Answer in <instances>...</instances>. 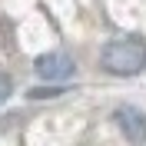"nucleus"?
<instances>
[{
    "label": "nucleus",
    "mask_w": 146,
    "mask_h": 146,
    "mask_svg": "<svg viewBox=\"0 0 146 146\" xmlns=\"http://www.w3.org/2000/svg\"><path fill=\"white\" fill-rule=\"evenodd\" d=\"M10 90H13L10 76H3V73H0V103H3V100H10Z\"/></svg>",
    "instance_id": "20e7f679"
},
{
    "label": "nucleus",
    "mask_w": 146,
    "mask_h": 146,
    "mask_svg": "<svg viewBox=\"0 0 146 146\" xmlns=\"http://www.w3.org/2000/svg\"><path fill=\"white\" fill-rule=\"evenodd\" d=\"M33 70L40 80H50V83H60V80H70L76 73V63L73 56L63 53V50H53V53H40L33 60Z\"/></svg>",
    "instance_id": "f03ea898"
},
{
    "label": "nucleus",
    "mask_w": 146,
    "mask_h": 146,
    "mask_svg": "<svg viewBox=\"0 0 146 146\" xmlns=\"http://www.w3.org/2000/svg\"><path fill=\"white\" fill-rule=\"evenodd\" d=\"M100 63L106 73L113 76H136L139 70H146V43L143 40H133V36H123V40H110L103 46Z\"/></svg>",
    "instance_id": "f257e3e1"
},
{
    "label": "nucleus",
    "mask_w": 146,
    "mask_h": 146,
    "mask_svg": "<svg viewBox=\"0 0 146 146\" xmlns=\"http://www.w3.org/2000/svg\"><path fill=\"white\" fill-rule=\"evenodd\" d=\"M113 119H116V126L123 129V136L129 139V143H146V113L136 106H119L116 113H113Z\"/></svg>",
    "instance_id": "7ed1b4c3"
}]
</instances>
